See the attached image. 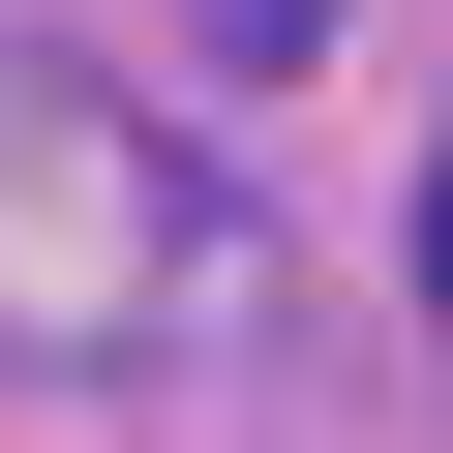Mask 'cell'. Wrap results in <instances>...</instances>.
<instances>
[{
	"instance_id": "6da1fadb",
	"label": "cell",
	"mask_w": 453,
	"mask_h": 453,
	"mask_svg": "<svg viewBox=\"0 0 453 453\" xmlns=\"http://www.w3.org/2000/svg\"><path fill=\"white\" fill-rule=\"evenodd\" d=\"M273 242L181 121H121V61H0V363L151 393V363H242Z\"/></svg>"
},
{
	"instance_id": "7a4b0ae2",
	"label": "cell",
	"mask_w": 453,
	"mask_h": 453,
	"mask_svg": "<svg viewBox=\"0 0 453 453\" xmlns=\"http://www.w3.org/2000/svg\"><path fill=\"white\" fill-rule=\"evenodd\" d=\"M181 61H242V91H273V61H333V0H181Z\"/></svg>"
},
{
	"instance_id": "3957f363",
	"label": "cell",
	"mask_w": 453,
	"mask_h": 453,
	"mask_svg": "<svg viewBox=\"0 0 453 453\" xmlns=\"http://www.w3.org/2000/svg\"><path fill=\"white\" fill-rule=\"evenodd\" d=\"M423 303H453V181H423Z\"/></svg>"
}]
</instances>
